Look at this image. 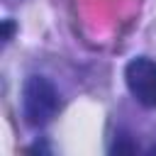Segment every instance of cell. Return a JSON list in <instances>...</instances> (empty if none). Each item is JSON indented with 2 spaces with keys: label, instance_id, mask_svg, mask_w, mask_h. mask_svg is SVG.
<instances>
[{
  "label": "cell",
  "instance_id": "obj_1",
  "mask_svg": "<svg viewBox=\"0 0 156 156\" xmlns=\"http://www.w3.org/2000/svg\"><path fill=\"white\" fill-rule=\"evenodd\" d=\"M61 110L56 85L46 76H29L22 85V117L29 127L49 124Z\"/></svg>",
  "mask_w": 156,
  "mask_h": 156
},
{
  "label": "cell",
  "instance_id": "obj_2",
  "mask_svg": "<svg viewBox=\"0 0 156 156\" xmlns=\"http://www.w3.org/2000/svg\"><path fill=\"white\" fill-rule=\"evenodd\" d=\"M124 83L132 93V98L146 107H156V58L149 56H136L127 63L124 68Z\"/></svg>",
  "mask_w": 156,
  "mask_h": 156
},
{
  "label": "cell",
  "instance_id": "obj_3",
  "mask_svg": "<svg viewBox=\"0 0 156 156\" xmlns=\"http://www.w3.org/2000/svg\"><path fill=\"white\" fill-rule=\"evenodd\" d=\"M110 151H112V154H134V151H136V144H129V141H119V144H115Z\"/></svg>",
  "mask_w": 156,
  "mask_h": 156
},
{
  "label": "cell",
  "instance_id": "obj_4",
  "mask_svg": "<svg viewBox=\"0 0 156 156\" xmlns=\"http://www.w3.org/2000/svg\"><path fill=\"white\" fill-rule=\"evenodd\" d=\"M12 34H15V22L12 20H2V41L7 44L12 39Z\"/></svg>",
  "mask_w": 156,
  "mask_h": 156
}]
</instances>
